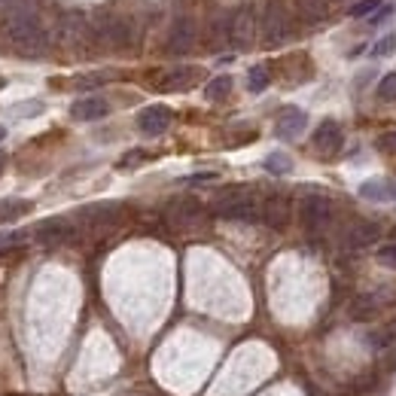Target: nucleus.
<instances>
[{"instance_id":"nucleus-1","label":"nucleus","mask_w":396,"mask_h":396,"mask_svg":"<svg viewBox=\"0 0 396 396\" xmlns=\"http://www.w3.org/2000/svg\"><path fill=\"white\" fill-rule=\"evenodd\" d=\"M3 34H6V43L13 46V52H19L24 58H43L49 52V34L40 24L37 3L3 15Z\"/></svg>"},{"instance_id":"nucleus-2","label":"nucleus","mask_w":396,"mask_h":396,"mask_svg":"<svg viewBox=\"0 0 396 396\" xmlns=\"http://www.w3.org/2000/svg\"><path fill=\"white\" fill-rule=\"evenodd\" d=\"M210 210H214L220 220H238V223H256L259 214H263V205L256 201V196L244 186H232L223 189L220 196L210 201Z\"/></svg>"},{"instance_id":"nucleus-3","label":"nucleus","mask_w":396,"mask_h":396,"mask_svg":"<svg viewBox=\"0 0 396 396\" xmlns=\"http://www.w3.org/2000/svg\"><path fill=\"white\" fill-rule=\"evenodd\" d=\"M91 31H95V37H101L107 46H113V49L131 46V24L125 22L122 15H113V13L91 15Z\"/></svg>"},{"instance_id":"nucleus-4","label":"nucleus","mask_w":396,"mask_h":396,"mask_svg":"<svg viewBox=\"0 0 396 396\" xmlns=\"http://www.w3.org/2000/svg\"><path fill=\"white\" fill-rule=\"evenodd\" d=\"M165 217H168V223H171L174 229L189 232V229H198V226L205 223V207H201L198 198L180 196V198H174L171 205H168Z\"/></svg>"},{"instance_id":"nucleus-5","label":"nucleus","mask_w":396,"mask_h":396,"mask_svg":"<svg viewBox=\"0 0 396 396\" xmlns=\"http://www.w3.org/2000/svg\"><path fill=\"white\" fill-rule=\"evenodd\" d=\"M91 19H86L82 13H64L55 24V40L61 46H82L91 37Z\"/></svg>"},{"instance_id":"nucleus-6","label":"nucleus","mask_w":396,"mask_h":396,"mask_svg":"<svg viewBox=\"0 0 396 396\" xmlns=\"http://www.w3.org/2000/svg\"><path fill=\"white\" fill-rule=\"evenodd\" d=\"M263 37L268 46H277L290 37V13L281 0H268L265 13H263Z\"/></svg>"},{"instance_id":"nucleus-7","label":"nucleus","mask_w":396,"mask_h":396,"mask_svg":"<svg viewBox=\"0 0 396 396\" xmlns=\"http://www.w3.org/2000/svg\"><path fill=\"white\" fill-rule=\"evenodd\" d=\"M299 217H302V226L308 232H323L332 220V201L326 196H305L299 205Z\"/></svg>"},{"instance_id":"nucleus-8","label":"nucleus","mask_w":396,"mask_h":396,"mask_svg":"<svg viewBox=\"0 0 396 396\" xmlns=\"http://www.w3.org/2000/svg\"><path fill=\"white\" fill-rule=\"evenodd\" d=\"M256 40V10L254 6H241L232 13V28H229V43L235 49H250Z\"/></svg>"},{"instance_id":"nucleus-9","label":"nucleus","mask_w":396,"mask_h":396,"mask_svg":"<svg viewBox=\"0 0 396 396\" xmlns=\"http://www.w3.org/2000/svg\"><path fill=\"white\" fill-rule=\"evenodd\" d=\"M192 46H196V22H192L189 15H183V19L174 22L171 34H168V52L171 55H186Z\"/></svg>"},{"instance_id":"nucleus-10","label":"nucleus","mask_w":396,"mask_h":396,"mask_svg":"<svg viewBox=\"0 0 396 396\" xmlns=\"http://www.w3.org/2000/svg\"><path fill=\"white\" fill-rule=\"evenodd\" d=\"M268 229H286L290 223V198L286 196H268L263 201V214H259Z\"/></svg>"},{"instance_id":"nucleus-11","label":"nucleus","mask_w":396,"mask_h":396,"mask_svg":"<svg viewBox=\"0 0 396 396\" xmlns=\"http://www.w3.org/2000/svg\"><path fill=\"white\" fill-rule=\"evenodd\" d=\"M342 143H344V138H342V129L335 125L332 119H326V122H320L317 125V131H314V149L323 159H330V156H335L342 149Z\"/></svg>"},{"instance_id":"nucleus-12","label":"nucleus","mask_w":396,"mask_h":396,"mask_svg":"<svg viewBox=\"0 0 396 396\" xmlns=\"http://www.w3.org/2000/svg\"><path fill=\"white\" fill-rule=\"evenodd\" d=\"M119 214H122L119 205H91L80 210V223L91 226V229H107V226L119 223Z\"/></svg>"},{"instance_id":"nucleus-13","label":"nucleus","mask_w":396,"mask_h":396,"mask_svg":"<svg viewBox=\"0 0 396 396\" xmlns=\"http://www.w3.org/2000/svg\"><path fill=\"white\" fill-rule=\"evenodd\" d=\"M305 125H308L305 110H299V107H286V110H281V116H277L274 131H277V138L293 140V138H299V134L305 131Z\"/></svg>"},{"instance_id":"nucleus-14","label":"nucleus","mask_w":396,"mask_h":396,"mask_svg":"<svg viewBox=\"0 0 396 396\" xmlns=\"http://www.w3.org/2000/svg\"><path fill=\"white\" fill-rule=\"evenodd\" d=\"M168 125H171V110L162 104H156V107H147L140 116H138V129L147 134V138H156V134H162Z\"/></svg>"},{"instance_id":"nucleus-15","label":"nucleus","mask_w":396,"mask_h":396,"mask_svg":"<svg viewBox=\"0 0 396 396\" xmlns=\"http://www.w3.org/2000/svg\"><path fill=\"white\" fill-rule=\"evenodd\" d=\"M107 113H110V104L98 95L80 98V101H73V107H71V116L77 122H95V119H104Z\"/></svg>"},{"instance_id":"nucleus-16","label":"nucleus","mask_w":396,"mask_h":396,"mask_svg":"<svg viewBox=\"0 0 396 396\" xmlns=\"http://www.w3.org/2000/svg\"><path fill=\"white\" fill-rule=\"evenodd\" d=\"M360 198L375 201V205H384V201H396V183L384 180V177H372L360 186Z\"/></svg>"},{"instance_id":"nucleus-17","label":"nucleus","mask_w":396,"mask_h":396,"mask_svg":"<svg viewBox=\"0 0 396 396\" xmlns=\"http://www.w3.org/2000/svg\"><path fill=\"white\" fill-rule=\"evenodd\" d=\"M378 238H381V229H378L375 223H369V220L353 223L348 229V235H344L348 247H353V250H363V247H369V244H375Z\"/></svg>"},{"instance_id":"nucleus-18","label":"nucleus","mask_w":396,"mask_h":396,"mask_svg":"<svg viewBox=\"0 0 396 396\" xmlns=\"http://www.w3.org/2000/svg\"><path fill=\"white\" fill-rule=\"evenodd\" d=\"M34 235H37V241H43V244H61L73 235V226L67 220H61V217H55V220L40 223L37 229H34Z\"/></svg>"},{"instance_id":"nucleus-19","label":"nucleus","mask_w":396,"mask_h":396,"mask_svg":"<svg viewBox=\"0 0 396 396\" xmlns=\"http://www.w3.org/2000/svg\"><path fill=\"white\" fill-rule=\"evenodd\" d=\"M198 77H201L198 67H177V71L165 73V77L159 80V89L162 91H180V89H189Z\"/></svg>"},{"instance_id":"nucleus-20","label":"nucleus","mask_w":396,"mask_h":396,"mask_svg":"<svg viewBox=\"0 0 396 396\" xmlns=\"http://www.w3.org/2000/svg\"><path fill=\"white\" fill-rule=\"evenodd\" d=\"M348 311H351L353 320H375L378 314H381V302H378L372 293H360V296L351 302Z\"/></svg>"},{"instance_id":"nucleus-21","label":"nucleus","mask_w":396,"mask_h":396,"mask_svg":"<svg viewBox=\"0 0 396 396\" xmlns=\"http://www.w3.org/2000/svg\"><path fill=\"white\" fill-rule=\"evenodd\" d=\"M330 0H296V10H299V15L305 22H311V24H317V22H323L326 15H330Z\"/></svg>"},{"instance_id":"nucleus-22","label":"nucleus","mask_w":396,"mask_h":396,"mask_svg":"<svg viewBox=\"0 0 396 396\" xmlns=\"http://www.w3.org/2000/svg\"><path fill=\"white\" fill-rule=\"evenodd\" d=\"M229 28H232V15L229 13L217 15L214 24H210V46L220 49V46L229 43Z\"/></svg>"},{"instance_id":"nucleus-23","label":"nucleus","mask_w":396,"mask_h":396,"mask_svg":"<svg viewBox=\"0 0 396 396\" xmlns=\"http://www.w3.org/2000/svg\"><path fill=\"white\" fill-rule=\"evenodd\" d=\"M247 82H250L247 89L254 91V95H259V91H265V89H268V82H272V73H268V67H265V64H256V67H250Z\"/></svg>"},{"instance_id":"nucleus-24","label":"nucleus","mask_w":396,"mask_h":396,"mask_svg":"<svg viewBox=\"0 0 396 396\" xmlns=\"http://www.w3.org/2000/svg\"><path fill=\"white\" fill-rule=\"evenodd\" d=\"M229 91H232V77H214L205 86V98L207 101H223V98H229Z\"/></svg>"},{"instance_id":"nucleus-25","label":"nucleus","mask_w":396,"mask_h":396,"mask_svg":"<svg viewBox=\"0 0 396 396\" xmlns=\"http://www.w3.org/2000/svg\"><path fill=\"white\" fill-rule=\"evenodd\" d=\"M265 171L268 174H290L293 171V162L286 153H272L265 159Z\"/></svg>"},{"instance_id":"nucleus-26","label":"nucleus","mask_w":396,"mask_h":396,"mask_svg":"<svg viewBox=\"0 0 396 396\" xmlns=\"http://www.w3.org/2000/svg\"><path fill=\"white\" fill-rule=\"evenodd\" d=\"M372 344H375L378 351H384V348H393V344H396V320H393V323H387L384 330L372 332Z\"/></svg>"},{"instance_id":"nucleus-27","label":"nucleus","mask_w":396,"mask_h":396,"mask_svg":"<svg viewBox=\"0 0 396 396\" xmlns=\"http://www.w3.org/2000/svg\"><path fill=\"white\" fill-rule=\"evenodd\" d=\"M31 205L28 201H10V205H3L0 207V223H6V220H15V217H22V214H28Z\"/></svg>"},{"instance_id":"nucleus-28","label":"nucleus","mask_w":396,"mask_h":396,"mask_svg":"<svg viewBox=\"0 0 396 396\" xmlns=\"http://www.w3.org/2000/svg\"><path fill=\"white\" fill-rule=\"evenodd\" d=\"M375 10H381V0H357V3H353L348 13L353 15V19H363V15L375 13Z\"/></svg>"},{"instance_id":"nucleus-29","label":"nucleus","mask_w":396,"mask_h":396,"mask_svg":"<svg viewBox=\"0 0 396 396\" xmlns=\"http://www.w3.org/2000/svg\"><path fill=\"white\" fill-rule=\"evenodd\" d=\"M378 98L381 101H396V73H387V77L378 82Z\"/></svg>"},{"instance_id":"nucleus-30","label":"nucleus","mask_w":396,"mask_h":396,"mask_svg":"<svg viewBox=\"0 0 396 396\" xmlns=\"http://www.w3.org/2000/svg\"><path fill=\"white\" fill-rule=\"evenodd\" d=\"M375 259H378V263H381L384 268H393V272H396V244H384V247L375 254Z\"/></svg>"},{"instance_id":"nucleus-31","label":"nucleus","mask_w":396,"mask_h":396,"mask_svg":"<svg viewBox=\"0 0 396 396\" xmlns=\"http://www.w3.org/2000/svg\"><path fill=\"white\" fill-rule=\"evenodd\" d=\"M375 147L381 149V153H387V156H396V131L381 134V138L375 140Z\"/></svg>"},{"instance_id":"nucleus-32","label":"nucleus","mask_w":396,"mask_h":396,"mask_svg":"<svg viewBox=\"0 0 396 396\" xmlns=\"http://www.w3.org/2000/svg\"><path fill=\"white\" fill-rule=\"evenodd\" d=\"M13 113L19 116H37V113H43V104L40 101H24V104H19V107H13Z\"/></svg>"},{"instance_id":"nucleus-33","label":"nucleus","mask_w":396,"mask_h":396,"mask_svg":"<svg viewBox=\"0 0 396 396\" xmlns=\"http://www.w3.org/2000/svg\"><path fill=\"white\" fill-rule=\"evenodd\" d=\"M104 80H107V73H89V77L77 80V89H98Z\"/></svg>"},{"instance_id":"nucleus-34","label":"nucleus","mask_w":396,"mask_h":396,"mask_svg":"<svg viewBox=\"0 0 396 396\" xmlns=\"http://www.w3.org/2000/svg\"><path fill=\"white\" fill-rule=\"evenodd\" d=\"M393 49H396V34H390V37H384V40H378L372 52H375V55H390Z\"/></svg>"},{"instance_id":"nucleus-35","label":"nucleus","mask_w":396,"mask_h":396,"mask_svg":"<svg viewBox=\"0 0 396 396\" xmlns=\"http://www.w3.org/2000/svg\"><path fill=\"white\" fill-rule=\"evenodd\" d=\"M138 162H143V153L140 149H134V153H129L122 159V168H131V165H138Z\"/></svg>"},{"instance_id":"nucleus-36","label":"nucleus","mask_w":396,"mask_h":396,"mask_svg":"<svg viewBox=\"0 0 396 396\" xmlns=\"http://www.w3.org/2000/svg\"><path fill=\"white\" fill-rule=\"evenodd\" d=\"M0 171H3V156H0Z\"/></svg>"},{"instance_id":"nucleus-37","label":"nucleus","mask_w":396,"mask_h":396,"mask_svg":"<svg viewBox=\"0 0 396 396\" xmlns=\"http://www.w3.org/2000/svg\"><path fill=\"white\" fill-rule=\"evenodd\" d=\"M3 134H6V131H3V129H0V140H3Z\"/></svg>"},{"instance_id":"nucleus-38","label":"nucleus","mask_w":396,"mask_h":396,"mask_svg":"<svg viewBox=\"0 0 396 396\" xmlns=\"http://www.w3.org/2000/svg\"><path fill=\"white\" fill-rule=\"evenodd\" d=\"M393 238H396V229H393Z\"/></svg>"},{"instance_id":"nucleus-39","label":"nucleus","mask_w":396,"mask_h":396,"mask_svg":"<svg viewBox=\"0 0 396 396\" xmlns=\"http://www.w3.org/2000/svg\"><path fill=\"white\" fill-rule=\"evenodd\" d=\"M330 3H332V0H330Z\"/></svg>"}]
</instances>
